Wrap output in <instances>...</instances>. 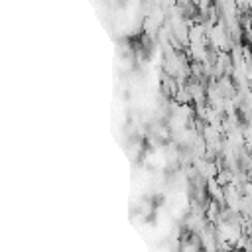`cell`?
Segmentation results:
<instances>
[{
    "label": "cell",
    "mask_w": 252,
    "mask_h": 252,
    "mask_svg": "<svg viewBox=\"0 0 252 252\" xmlns=\"http://www.w3.org/2000/svg\"><path fill=\"white\" fill-rule=\"evenodd\" d=\"M201 234V246L205 248V252H219V244H217V234L213 226H205L203 230H199Z\"/></svg>",
    "instance_id": "6da1fadb"
},
{
    "label": "cell",
    "mask_w": 252,
    "mask_h": 252,
    "mask_svg": "<svg viewBox=\"0 0 252 252\" xmlns=\"http://www.w3.org/2000/svg\"><path fill=\"white\" fill-rule=\"evenodd\" d=\"M246 81H248V87L252 89V63L246 65Z\"/></svg>",
    "instance_id": "7a4b0ae2"
}]
</instances>
